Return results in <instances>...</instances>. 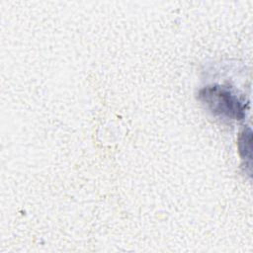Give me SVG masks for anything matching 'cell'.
Instances as JSON below:
<instances>
[{"mask_svg": "<svg viewBox=\"0 0 253 253\" xmlns=\"http://www.w3.org/2000/svg\"><path fill=\"white\" fill-rule=\"evenodd\" d=\"M198 98L212 115L237 121L245 117V101L228 86L214 84L204 87L199 91Z\"/></svg>", "mask_w": 253, "mask_h": 253, "instance_id": "6da1fadb", "label": "cell"}, {"mask_svg": "<svg viewBox=\"0 0 253 253\" xmlns=\"http://www.w3.org/2000/svg\"><path fill=\"white\" fill-rule=\"evenodd\" d=\"M238 150L242 160H245V165L251 171L252 160V130L249 126L245 127L238 136Z\"/></svg>", "mask_w": 253, "mask_h": 253, "instance_id": "7a4b0ae2", "label": "cell"}]
</instances>
